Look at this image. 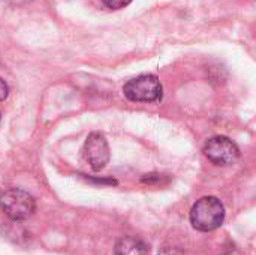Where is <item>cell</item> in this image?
Listing matches in <instances>:
<instances>
[{
    "instance_id": "obj_1",
    "label": "cell",
    "mask_w": 256,
    "mask_h": 255,
    "mask_svg": "<svg viewBox=\"0 0 256 255\" xmlns=\"http://www.w3.org/2000/svg\"><path fill=\"white\" fill-rule=\"evenodd\" d=\"M225 207L216 197H202L190 210V222L198 231H213L224 224Z\"/></svg>"
},
{
    "instance_id": "obj_2",
    "label": "cell",
    "mask_w": 256,
    "mask_h": 255,
    "mask_svg": "<svg viewBox=\"0 0 256 255\" xmlns=\"http://www.w3.org/2000/svg\"><path fill=\"white\" fill-rule=\"evenodd\" d=\"M2 212L14 221H24L36 210L34 198L24 189L9 188L0 194Z\"/></svg>"
},
{
    "instance_id": "obj_3",
    "label": "cell",
    "mask_w": 256,
    "mask_h": 255,
    "mask_svg": "<svg viewBox=\"0 0 256 255\" xmlns=\"http://www.w3.org/2000/svg\"><path fill=\"white\" fill-rule=\"evenodd\" d=\"M124 96L132 102H158L162 99L164 89L156 75L142 74L129 80L123 86Z\"/></svg>"
},
{
    "instance_id": "obj_4",
    "label": "cell",
    "mask_w": 256,
    "mask_h": 255,
    "mask_svg": "<svg viewBox=\"0 0 256 255\" xmlns=\"http://www.w3.org/2000/svg\"><path fill=\"white\" fill-rule=\"evenodd\" d=\"M204 155L216 165H232L240 158V149L228 137L218 135L210 138L204 146Z\"/></svg>"
},
{
    "instance_id": "obj_5",
    "label": "cell",
    "mask_w": 256,
    "mask_h": 255,
    "mask_svg": "<svg viewBox=\"0 0 256 255\" xmlns=\"http://www.w3.org/2000/svg\"><path fill=\"white\" fill-rule=\"evenodd\" d=\"M82 155L93 171L104 170L110 161V146L106 138L100 132H92L84 143Z\"/></svg>"
},
{
    "instance_id": "obj_6",
    "label": "cell",
    "mask_w": 256,
    "mask_h": 255,
    "mask_svg": "<svg viewBox=\"0 0 256 255\" xmlns=\"http://www.w3.org/2000/svg\"><path fill=\"white\" fill-rule=\"evenodd\" d=\"M114 255H150V246L140 237L124 236L116 243Z\"/></svg>"
},
{
    "instance_id": "obj_7",
    "label": "cell",
    "mask_w": 256,
    "mask_h": 255,
    "mask_svg": "<svg viewBox=\"0 0 256 255\" xmlns=\"http://www.w3.org/2000/svg\"><path fill=\"white\" fill-rule=\"evenodd\" d=\"M132 0H102V3L110 9H122L128 6Z\"/></svg>"
},
{
    "instance_id": "obj_8",
    "label": "cell",
    "mask_w": 256,
    "mask_h": 255,
    "mask_svg": "<svg viewBox=\"0 0 256 255\" xmlns=\"http://www.w3.org/2000/svg\"><path fill=\"white\" fill-rule=\"evenodd\" d=\"M159 255H186L180 248H176V246H171V245H166L164 246L160 251H159Z\"/></svg>"
},
{
    "instance_id": "obj_9",
    "label": "cell",
    "mask_w": 256,
    "mask_h": 255,
    "mask_svg": "<svg viewBox=\"0 0 256 255\" xmlns=\"http://www.w3.org/2000/svg\"><path fill=\"white\" fill-rule=\"evenodd\" d=\"M8 93H9V87H8V84L4 83V80L0 78V102L4 101V99L8 98Z\"/></svg>"
}]
</instances>
